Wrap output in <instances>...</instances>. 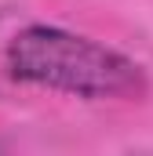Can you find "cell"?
<instances>
[{
    "label": "cell",
    "mask_w": 153,
    "mask_h": 156,
    "mask_svg": "<svg viewBox=\"0 0 153 156\" xmlns=\"http://www.w3.org/2000/svg\"><path fill=\"white\" fill-rule=\"evenodd\" d=\"M7 73L22 83L76 98H135L146 91L142 69L113 47L58 26H26L7 44Z\"/></svg>",
    "instance_id": "1"
},
{
    "label": "cell",
    "mask_w": 153,
    "mask_h": 156,
    "mask_svg": "<svg viewBox=\"0 0 153 156\" xmlns=\"http://www.w3.org/2000/svg\"><path fill=\"white\" fill-rule=\"evenodd\" d=\"M0 156H4V149H0Z\"/></svg>",
    "instance_id": "2"
}]
</instances>
